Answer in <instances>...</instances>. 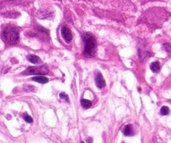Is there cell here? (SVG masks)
<instances>
[{"instance_id":"obj_14","label":"cell","mask_w":171,"mask_h":143,"mask_svg":"<svg viewBox=\"0 0 171 143\" xmlns=\"http://www.w3.org/2000/svg\"><path fill=\"white\" fill-rule=\"evenodd\" d=\"M80 143H84V142H80Z\"/></svg>"},{"instance_id":"obj_13","label":"cell","mask_w":171,"mask_h":143,"mask_svg":"<svg viewBox=\"0 0 171 143\" xmlns=\"http://www.w3.org/2000/svg\"><path fill=\"white\" fill-rule=\"evenodd\" d=\"M59 97H60V99H63L65 100H69V96L66 95V94L64 93H60L59 94Z\"/></svg>"},{"instance_id":"obj_1","label":"cell","mask_w":171,"mask_h":143,"mask_svg":"<svg viewBox=\"0 0 171 143\" xmlns=\"http://www.w3.org/2000/svg\"><path fill=\"white\" fill-rule=\"evenodd\" d=\"M83 39L84 42V50L83 55L86 57H93L96 53V40L94 36L89 34H85L83 36Z\"/></svg>"},{"instance_id":"obj_2","label":"cell","mask_w":171,"mask_h":143,"mask_svg":"<svg viewBox=\"0 0 171 143\" xmlns=\"http://www.w3.org/2000/svg\"><path fill=\"white\" fill-rule=\"evenodd\" d=\"M4 41L9 44H15L19 41V32L13 27H7L3 32Z\"/></svg>"},{"instance_id":"obj_7","label":"cell","mask_w":171,"mask_h":143,"mask_svg":"<svg viewBox=\"0 0 171 143\" xmlns=\"http://www.w3.org/2000/svg\"><path fill=\"white\" fill-rule=\"evenodd\" d=\"M32 81H35V82H38V83H41V84H46L49 82V79L46 78V77H44V76H34L32 78Z\"/></svg>"},{"instance_id":"obj_9","label":"cell","mask_w":171,"mask_h":143,"mask_svg":"<svg viewBox=\"0 0 171 143\" xmlns=\"http://www.w3.org/2000/svg\"><path fill=\"white\" fill-rule=\"evenodd\" d=\"M150 69L152 70L153 72H154V73L158 72L159 69H160V64H159V63L158 61L151 63V64H150Z\"/></svg>"},{"instance_id":"obj_8","label":"cell","mask_w":171,"mask_h":143,"mask_svg":"<svg viewBox=\"0 0 171 143\" xmlns=\"http://www.w3.org/2000/svg\"><path fill=\"white\" fill-rule=\"evenodd\" d=\"M27 59H28V60H29V62L33 63V64H39V63L41 62V60H40V58L38 57L37 55H28L27 56Z\"/></svg>"},{"instance_id":"obj_11","label":"cell","mask_w":171,"mask_h":143,"mask_svg":"<svg viewBox=\"0 0 171 143\" xmlns=\"http://www.w3.org/2000/svg\"><path fill=\"white\" fill-rule=\"evenodd\" d=\"M160 113H161L163 116L169 115V113H170V108H169L168 106H162V107H161V110H160Z\"/></svg>"},{"instance_id":"obj_5","label":"cell","mask_w":171,"mask_h":143,"mask_svg":"<svg viewBox=\"0 0 171 143\" xmlns=\"http://www.w3.org/2000/svg\"><path fill=\"white\" fill-rule=\"evenodd\" d=\"M95 84H96L97 87L100 88V89L104 87V86H105V81H104V79L102 74H100V73H98L96 75V77H95Z\"/></svg>"},{"instance_id":"obj_6","label":"cell","mask_w":171,"mask_h":143,"mask_svg":"<svg viewBox=\"0 0 171 143\" xmlns=\"http://www.w3.org/2000/svg\"><path fill=\"white\" fill-rule=\"evenodd\" d=\"M122 131H123V133L124 134V136H127V137L133 136V131L132 125H126L123 128Z\"/></svg>"},{"instance_id":"obj_12","label":"cell","mask_w":171,"mask_h":143,"mask_svg":"<svg viewBox=\"0 0 171 143\" xmlns=\"http://www.w3.org/2000/svg\"><path fill=\"white\" fill-rule=\"evenodd\" d=\"M24 121H25L26 122H28V123H32L33 122V118H32L30 116H28L27 114H25L24 116Z\"/></svg>"},{"instance_id":"obj_4","label":"cell","mask_w":171,"mask_h":143,"mask_svg":"<svg viewBox=\"0 0 171 143\" xmlns=\"http://www.w3.org/2000/svg\"><path fill=\"white\" fill-rule=\"evenodd\" d=\"M61 34H62V36H63L66 42L70 43V41L72 40V33H71L70 29L68 27L63 26V28L61 29Z\"/></svg>"},{"instance_id":"obj_10","label":"cell","mask_w":171,"mask_h":143,"mask_svg":"<svg viewBox=\"0 0 171 143\" xmlns=\"http://www.w3.org/2000/svg\"><path fill=\"white\" fill-rule=\"evenodd\" d=\"M81 106L84 109H89V107H91V106H92V102L89 100L82 99L81 100Z\"/></svg>"},{"instance_id":"obj_3","label":"cell","mask_w":171,"mask_h":143,"mask_svg":"<svg viewBox=\"0 0 171 143\" xmlns=\"http://www.w3.org/2000/svg\"><path fill=\"white\" fill-rule=\"evenodd\" d=\"M48 72V69L45 68V66H43V67H28L23 72V75H46Z\"/></svg>"}]
</instances>
